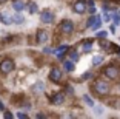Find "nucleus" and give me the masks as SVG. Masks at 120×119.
<instances>
[{
  "instance_id": "nucleus-1",
  "label": "nucleus",
  "mask_w": 120,
  "mask_h": 119,
  "mask_svg": "<svg viewBox=\"0 0 120 119\" xmlns=\"http://www.w3.org/2000/svg\"><path fill=\"white\" fill-rule=\"evenodd\" d=\"M89 91L94 98H99V99H105L112 93V84L109 81H106L105 77H92L91 82H89Z\"/></svg>"
},
{
  "instance_id": "nucleus-2",
  "label": "nucleus",
  "mask_w": 120,
  "mask_h": 119,
  "mask_svg": "<svg viewBox=\"0 0 120 119\" xmlns=\"http://www.w3.org/2000/svg\"><path fill=\"white\" fill-rule=\"evenodd\" d=\"M100 76L105 77L106 81H109V82L120 81V63H117V62L106 63L105 67H102V70H100Z\"/></svg>"
},
{
  "instance_id": "nucleus-3",
  "label": "nucleus",
  "mask_w": 120,
  "mask_h": 119,
  "mask_svg": "<svg viewBox=\"0 0 120 119\" xmlns=\"http://www.w3.org/2000/svg\"><path fill=\"white\" fill-rule=\"evenodd\" d=\"M75 31V22L72 19H62L57 25V33L63 37H71Z\"/></svg>"
},
{
  "instance_id": "nucleus-4",
  "label": "nucleus",
  "mask_w": 120,
  "mask_h": 119,
  "mask_svg": "<svg viewBox=\"0 0 120 119\" xmlns=\"http://www.w3.org/2000/svg\"><path fill=\"white\" fill-rule=\"evenodd\" d=\"M65 79H66V73H65L63 68L60 67H51V70L48 71V81L51 82V84H63Z\"/></svg>"
},
{
  "instance_id": "nucleus-5",
  "label": "nucleus",
  "mask_w": 120,
  "mask_h": 119,
  "mask_svg": "<svg viewBox=\"0 0 120 119\" xmlns=\"http://www.w3.org/2000/svg\"><path fill=\"white\" fill-rule=\"evenodd\" d=\"M15 70V60L12 57H3L0 60V74L2 76H9Z\"/></svg>"
},
{
  "instance_id": "nucleus-6",
  "label": "nucleus",
  "mask_w": 120,
  "mask_h": 119,
  "mask_svg": "<svg viewBox=\"0 0 120 119\" xmlns=\"http://www.w3.org/2000/svg\"><path fill=\"white\" fill-rule=\"evenodd\" d=\"M39 19H40V23L42 25H52L56 22V14L54 11L49 9V8H45V9L39 11Z\"/></svg>"
},
{
  "instance_id": "nucleus-7",
  "label": "nucleus",
  "mask_w": 120,
  "mask_h": 119,
  "mask_svg": "<svg viewBox=\"0 0 120 119\" xmlns=\"http://www.w3.org/2000/svg\"><path fill=\"white\" fill-rule=\"evenodd\" d=\"M68 96L65 94L63 90L60 91H56V93H52V94H48V101H49L51 105H56V107H60V105H63L65 102H66Z\"/></svg>"
},
{
  "instance_id": "nucleus-8",
  "label": "nucleus",
  "mask_w": 120,
  "mask_h": 119,
  "mask_svg": "<svg viewBox=\"0 0 120 119\" xmlns=\"http://www.w3.org/2000/svg\"><path fill=\"white\" fill-rule=\"evenodd\" d=\"M48 39H49V33H48V29L39 28V29H35L34 39H32L31 43H34V45H43V43L48 42Z\"/></svg>"
},
{
  "instance_id": "nucleus-9",
  "label": "nucleus",
  "mask_w": 120,
  "mask_h": 119,
  "mask_svg": "<svg viewBox=\"0 0 120 119\" xmlns=\"http://www.w3.org/2000/svg\"><path fill=\"white\" fill-rule=\"evenodd\" d=\"M94 43H95V39H89L85 37L80 40V53L82 54H88L94 49Z\"/></svg>"
},
{
  "instance_id": "nucleus-10",
  "label": "nucleus",
  "mask_w": 120,
  "mask_h": 119,
  "mask_svg": "<svg viewBox=\"0 0 120 119\" xmlns=\"http://www.w3.org/2000/svg\"><path fill=\"white\" fill-rule=\"evenodd\" d=\"M86 8H88V3H86V0H74L72 5H71V9L74 11L75 14L82 16L86 12Z\"/></svg>"
},
{
  "instance_id": "nucleus-11",
  "label": "nucleus",
  "mask_w": 120,
  "mask_h": 119,
  "mask_svg": "<svg viewBox=\"0 0 120 119\" xmlns=\"http://www.w3.org/2000/svg\"><path fill=\"white\" fill-rule=\"evenodd\" d=\"M11 8L14 12H23L26 11V2L25 0H11Z\"/></svg>"
},
{
  "instance_id": "nucleus-12",
  "label": "nucleus",
  "mask_w": 120,
  "mask_h": 119,
  "mask_svg": "<svg viewBox=\"0 0 120 119\" xmlns=\"http://www.w3.org/2000/svg\"><path fill=\"white\" fill-rule=\"evenodd\" d=\"M62 68L65 70V73H66V74H72L75 71V62H72L71 59H68V57H66V59L62 62Z\"/></svg>"
},
{
  "instance_id": "nucleus-13",
  "label": "nucleus",
  "mask_w": 120,
  "mask_h": 119,
  "mask_svg": "<svg viewBox=\"0 0 120 119\" xmlns=\"http://www.w3.org/2000/svg\"><path fill=\"white\" fill-rule=\"evenodd\" d=\"M80 56H82V53L79 51V48H75V46H69V49H68V59H71L72 62L77 63L79 60H80Z\"/></svg>"
},
{
  "instance_id": "nucleus-14",
  "label": "nucleus",
  "mask_w": 120,
  "mask_h": 119,
  "mask_svg": "<svg viewBox=\"0 0 120 119\" xmlns=\"http://www.w3.org/2000/svg\"><path fill=\"white\" fill-rule=\"evenodd\" d=\"M11 23L12 25H25L26 19H25V16L22 14V12H14V14L11 16Z\"/></svg>"
},
{
  "instance_id": "nucleus-15",
  "label": "nucleus",
  "mask_w": 120,
  "mask_h": 119,
  "mask_svg": "<svg viewBox=\"0 0 120 119\" xmlns=\"http://www.w3.org/2000/svg\"><path fill=\"white\" fill-rule=\"evenodd\" d=\"M31 91L34 93V94H40V93H45V91H46V85H45V82L37 81V82H35V84L31 87Z\"/></svg>"
},
{
  "instance_id": "nucleus-16",
  "label": "nucleus",
  "mask_w": 120,
  "mask_h": 119,
  "mask_svg": "<svg viewBox=\"0 0 120 119\" xmlns=\"http://www.w3.org/2000/svg\"><path fill=\"white\" fill-rule=\"evenodd\" d=\"M26 11H28L29 14H37V12H39V5L35 3L34 0H28V2H26Z\"/></svg>"
},
{
  "instance_id": "nucleus-17",
  "label": "nucleus",
  "mask_w": 120,
  "mask_h": 119,
  "mask_svg": "<svg viewBox=\"0 0 120 119\" xmlns=\"http://www.w3.org/2000/svg\"><path fill=\"white\" fill-rule=\"evenodd\" d=\"M82 102H83L86 107H89V108H92L95 105V101H94V96L92 94H83L82 96Z\"/></svg>"
},
{
  "instance_id": "nucleus-18",
  "label": "nucleus",
  "mask_w": 120,
  "mask_h": 119,
  "mask_svg": "<svg viewBox=\"0 0 120 119\" xmlns=\"http://www.w3.org/2000/svg\"><path fill=\"white\" fill-rule=\"evenodd\" d=\"M63 91H65V94H66L68 98H74V94H75V88H74V85L68 84V82H65Z\"/></svg>"
},
{
  "instance_id": "nucleus-19",
  "label": "nucleus",
  "mask_w": 120,
  "mask_h": 119,
  "mask_svg": "<svg viewBox=\"0 0 120 119\" xmlns=\"http://www.w3.org/2000/svg\"><path fill=\"white\" fill-rule=\"evenodd\" d=\"M68 49H69V45L60 42V43H57V45L54 46V56L59 54V53H68Z\"/></svg>"
},
{
  "instance_id": "nucleus-20",
  "label": "nucleus",
  "mask_w": 120,
  "mask_h": 119,
  "mask_svg": "<svg viewBox=\"0 0 120 119\" xmlns=\"http://www.w3.org/2000/svg\"><path fill=\"white\" fill-rule=\"evenodd\" d=\"M102 26H103V19H102V16L100 14H97V19H95V22H94V25L91 26V31H99V29H102Z\"/></svg>"
},
{
  "instance_id": "nucleus-21",
  "label": "nucleus",
  "mask_w": 120,
  "mask_h": 119,
  "mask_svg": "<svg viewBox=\"0 0 120 119\" xmlns=\"http://www.w3.org/2000/svg\"><path fill=\"white\" fill-rule=\"evenodd\" d=\"M103 60H105V56L103 54H95L94 57H92V67H100L103 63Z\"/></svg>"
},
{
  "instance_id": "nucleus-22",
  "label": "nucleus",
  "mask_w": 120,
  "mask_h": 119,
  "mask_svg": "<svg viewBox=\"0 0 120 119\" xmlns=\"http://www.w3.org/2000/svg\"><path fill=\"white\" fill-rule=\"evenodd\" d=\"M109 42H111V40L108 37H106V39H99V40H97V45H99V48L108 51V48H109Z\"/></svg>"
},
{
  "instance_id": "nucleus-23",
  "label": "nucleus",
  "mask_w": 120,
  "mask_h": 119,
  "mask_svg": "<svg viewBox=\"0 0 120 119\" xmlns=\"http://www.w3.org/2000/svg\"><path fill=\"white\" fill-rule=\"evenodd\" d=\"M95 19H97V14H89V17L86 19V22H85V29H91V26L94 25Z\"/></svg>"
},
{
  "instance_id": "nucleus-24",
  "label": "nucleus",
  "mask_w": 120,
  "mask_h": 119,
  "mask_svg": "<svg viewBox=\"0 0 120 119\" xmlns=\"http://www.w3.org/2000/svg\"><path fill=\"white\" fill-rule=\"evenodd\" d=\"M112 12L114 11H103V23H111V20H112Z\"/></svg>"
},
{
  "instance_id": "nucleus-25",
  "label": "nucleus",
  "mask_w": 120,
  "mask_h": 119,
  "mask_svg": "<svg viewBox=\"0 0 120 119\" xmlns=\"http://www.w3.org/2000/svg\"><path fill=\"white\" fill-rule=\"evenodd\" d=\"M108 34H109V33L105 31V29H99V31H95L94 39H95V40H99V39H106V37H108Z\"/></svg>"
},
{
  "instance_id": "nucleus-26",
  "label": "nucleus",
  "mask_w": 120,
  "mask_h": 119,
  "mask_svg": "<svg viewBox=\"0 0 120 119\" xmlns=\"http://www.w3.org/2000/svg\"><path fill=\"white\" fill-rule=\"evenodd\" d=\"M92 108H94V115L95 116H103L105 115V107H103V105H94Z\"/></svg>"
},
{
  "instance_id": "nucleus-27",
  "label": "nucleus",
  "mask_w": 120,
  "mask_h": 119,
  "mask_svg": "<svg viewBox=\"0 0 120 119\" xmlns=\"http://www.w3.org/2000/svg\"><path fill=\"white\" fill-rule=\"evenodd\" d=\"M111 23H114L116 26H120V12L119 11H114L112 12V20H111Z\"/></svg>"
},
{
  "instance_id": "nucleus-28",
  "label": "nucleus",
  "mask_w": 120,
  "mask_h": 119,
  "mask_svg": "<svg viewBox=\"0 0 120 119\" xmlns=\"http://www.w3.org/2000/svg\"><path fill=\"white\" fill-rule=\"evenodd\" d=\"M92 77H94V73H92V71H85V73L80 76L79 81H91Z\"/></svg>"
},
{
  "instance_id": "nucleus-29",
  "label": "nucleus",
  "mask_w": 120,
  "mask_h": 119,
  "mask_svg": "<svg viewBox=\"0 0 120 119\" xmlns=\"http://www.w3.org/2000/svg\"><path fill=\"white\" fill-rule=\"evenodd\" d=\"M42 53H43V54H48V56H51V54H54V46H43Z\"/></svg>"
},
{
  "instance_id": "nucleus-30",
  "label": "nucleus",
  "mask_w": 120,
  "mask_h": 119,
  "mask_svg": "<svg viewBox=\"0 0 120 119\" xmlns=\"http://www.w3.org/2000/svg\"><path fill=\"white\" fill-rule=\"evenodd\" d=\"M15 118H19V119H28L29 115L23 110V111H17V113H15Z\"/></svg>"
},
{
  "instance_id": "nucleus-31",
  "label": "nucleus",
  "mask_w": 120,
  "mask_h": 119,
  "mask_svg": "<svg viewBox=\"0 0 120 119\" xmlns=\"http://www.w3.org/2000/svg\"><path fill=\"white\" fill-rule=\"evenodd\" d=\"M86 14H97V6L95 5H91V6H88L86 8Z\"/></svg>"
},
{
  "instance_id": "nucleus-32",
  "label": "nucleus",
  "mask_w": 120,
  "mask_h": 119,
  "mask_svg": "<svg viewBox=\"0 0 120 119\" xmlns=\"http://www.w3.org/2000/svg\"><path fill=\"white\" fill-rule=\"evenodd\" d=\"M3 118L5 119H12V118H14V113L11 111V110H5V111H3Z\"/></svg>"
},
{
  "instance_id": "nucleus-33",
  "label": "nucleus",
  "mask_w": 120,
  "mask_h": 119,
  "mask_svg": "<svg viewBox=\"0 0 120 119\" xmlns=\"http://www.w3.org/2000/svg\"><path fill=\"white\" fill-rule=\"evenodd\" d=\"M5 110H6V105H5V102L0 99V113H3Z\"/></svg>"
},
{
  "instance_id": "nucleus-34",
  "label": "nucleus",
  "mask_w": 120,
  "mask_h": 119,
  "mask_svg": "<svg viewBox=\"0 0 120 119\" xmlns=\"http://www.w3.org/2000/svg\"><path fill=\"white\" fill-rule=\"evenodd\" d=\"M116 28H117V26H116L114 23H111V25H109V31L112 33V34H116Z\"/></svg>"
},
{
  "instance_id": "nucleus-35",
  "label": "nucleus",
  "mask_w": 120,
  "mask_h": 119,
  "mask_svg": "<svg viewBox=\"0 0 120 119\" xmlns=\"http://www.w3.org/2000/svg\"><path fill=\"white\" fill-rule=\"evenodd\" d=\"M35 118H48V115H45V113H35Z\"/></svg>"
},
{
  "instance_id": "nucleus-36",
  "label": "nucleus",
  "mask_w": 120,
  "mask_h": 119,
  "mask_svg": "<svg viewBox=\"0 0 120 119\" xmlns=\"http://www.w3.org/2000/svg\"><path fill=\"white\" fill-rule=\"evenodd\" d=\"M116 90L120 93V81H117V85H116Z\"/></svg>"
},
{
  "instance_id": "nucleus-37",
  "label": "nucleus",
  "mask_w": 120,
  "mask_h": 119,
  "mask_svg": "<svg viewBox=\"0 0 120 119\" xmlns=\"http://www.w3.org/2000/svg\"><path fill=\"white\" fill-rule=\"evenodd\" d=\"M6 2H9V0H0V5H3V3H6Z\"/></svg>"
},
{
  "instance_id": "nucleus-38",
  "label": "nucleus",
  "mask_w": 120,
  "mask_h": 119,
  "mask_svg": "<svg viewBox=\"0 0 120 119\" xmlns=\"http://www.w3.org/2000/svg\"><path fill=\"white\" fill-rule=\"evenodd\" d=\"M112 2H114L116 5H120V0H112Z\"/></svg>"
},
{
  "instance_id": "nucleus-39",
  "label": "nucleus",
  "mask_w": 120,
  "mask_h": 119,
  "mask_svg": "<svg viewBox=\"0 0 120 119\" xmlns=\"http://www.w3.org/2000/svg\"><path fill=\"white\" fill-rule=\"evenodd\" d=\"M2 17H3V12L0 11V23H2Z\"/></svg>"
},
{
  "instance_id": "nucleus-40",
  "label": "nucleus",
  "mask_w": 120,
  "mask_h": 119,
  "mask_svg": "<svg viewBox=\"0 0 120 119\" xmlns=\"http://www.w3.org/2000/svg\"><path fill=\"white\" fill-rule=\"evenodd\" d=\"M119 12H120V11H119Z\"/></svg>"
}]
</instances>
